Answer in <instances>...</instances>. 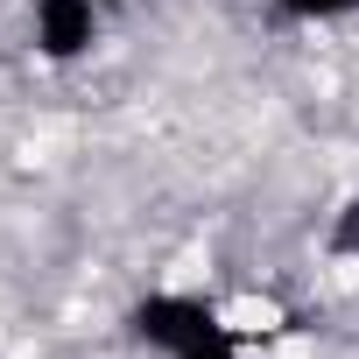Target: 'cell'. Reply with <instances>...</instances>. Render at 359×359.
Wrapping results in <instances>:
<instances>
[{
  "mask_svg": "<svg viewBox=\"0 0 359 359\" xmlns=\"http://www.w3.org/2000/svg\"><path fill=\"white\" fill-rule=\"evenodd\" d=\"M219 324H226L233 338H275V331H282V303H275V296H233V303L219 310Z\"/></svg>",
  "mask_w": 359,
  "mask_h": 359,
  "instance_id": "1",
  "label": "cell"
}]
</instances>
